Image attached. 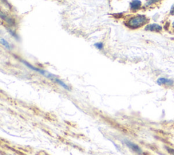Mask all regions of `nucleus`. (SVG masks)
<instances>
[{
    "mask_svg": "<svg viewBox=\"0 0 174 155\" xmlns=\"http://www.w3.org/2000/svg\"><path fill=\"white\" fill-rule=\"evenodd\" d=\"M95 46L97 49H99V50H101L103 48V44L102 42H97V43L95 44Z\"/></svg>",
    "mask_w": 174,
    "mask_h": 155,
    "instance_id": "obj_12",
    "label": "nucleus"
},
{
    "mask_svg": "<svg viewBox=\"0 0 174 155\" xmlns=\"http://www.w3.org/2000/svg\"><path fill=\"white\" fill-rule=\"evenodd\" d=\"M162 27L159 25L158 24H150L148 25L146 27L145 30L146 31H152V32H160L162 31Z\"/></svg>",
    "mask_w": 174,
    "mask_h": 155,
    "instance_id": "obj_4",
    "label": "nucleus"
},
{
    "mask_svg": "<svg viewBox=\"0 0 174 155\" xmlns=\"http://www.w3.org/2000/svg\"><path fill=\"white\" fill-rule=\"evenodd\" d=\"M148 22V19L145 15L138 14L131 17L127 21L126 25L132 29H137L141 27Z\"/></svg>",
    "mask_w": 174,
    "mask_h": 155,
    "instance_id": "obj_1",
    "label": "nucleus"
},
{
    "mask_svg": "<svg viewBox=\"0 0 174 155\" xmlns=\"http://www.w3.org/2000/svg\"><path fill=\"white\" fill-rule=\"evenodd\" d=\"M166 149L169 154L174 155V149L173 148H169V147H166Z\"/></svg>",
    "mask_w": 174,
    "mask_h": 155,
    "instance_id": "obj_13",
    "label": "nucleus"
},
{
    "mask_svg": "<svg viewBox=\"0 0 174 155\" xmlns=\"http://www.w3.org/2000/svg\"><path fill=\"white\" fill-rule=\"evenodd\" d=\"M0 42H1L2 46H4L6 48L8 49V50H10V49H11L10 45V44L8 43V41H6L5 39H4L3 37H1V39H0Z\"/></svg>",
    "mask_w": 174,
    "mask_h": 155,
    "instance_id": "obj_9",
    "label": "nucleus"
},
{
    "mask_svg": "<svg viewBox=\"0 0 174 155\" xmlns=\"http://www.w3.org/2000/svg\"><path fill=\"white\" fill-rule=\"evenodd\" d=\"M6 30H7V31H8V32L10 33V34L12 35V36L14 37V38H15L16 40H19V36H18V35L17 34V33L15 32V31H13L12 29L11 28H8V27H6Z\"/></svg>",
    "mask_w": 174,
    "mask_h": 155,
    "instance_id": "obj_10",
    "label": "nucleus"
},
{
    "mask_svg": "<svg viewBox=\"0 0 174 155\" xmlns=\"http://www.w3.org/2000/svg\"><path fill=\"white\" fill-rule=\"evenodd\" d=\"M170 14L172 15V16L174 15V4H173V5L172 6H171V8Z\"/></svg>",
    "mask_w": 174,
    "mask_h": 155,
    "instance_id": "obj_14",
    "label": "nucleus"
},
{
    "mask_svg": "<svg viewBox=\"0 0 174 155\" xmlns=\"http://www.w3.org/2000/svg\"><path fill=\"white\" fill-rule=\"evenodd\" d=\"M172 25V27L174 29V21L172 22V25Z\"/></svg>",
    "mask_w": 174,
    "mask_h": 155,
    "instance_id": "obj_15",
    "label": "nucleus"
},
{
    "mask_svg": "<svg viewBox=\"0 0 174 155\" xmlns=\"http://www.w3.org/2000/svg\"><path fill=\"white\" fill-rule=\"evenodd\" d=\"M21 61L25 65V66L28 67V68L32 69V70L35 71H37V72L40 73V74H42V76H45V77L48 78V79H50L51 80H52V81L55 82H56V80L58 79V78H56V76L55 75H54V74H51L48 72V71H46L45 70H43V69H39V68H37V67H35L34 66H33L32 65H31L30 63H29L28 62L25 61H23L22 60Z\"/></svg>",
    "mask_w": 174,
    "mask_h": 155,
    "instance_id": "obj_2",
    "label": "nucleus"
},
{
    "mask_svg": "<svg viewBox=\"0 0 174 155\" xmlns=\"http://www.w3.org/2000/svg\"><path fill=\"white\" fill-rule=\"evenodd\" d=\"M56 83H57L58 85H60L61 87H62L63 88L65 89V90H67V91H71V89H70V87L68 86V85H67L65 82H63L62 80L58 79V78L56 80Z\"/></svg>",
    "mask_w": 174,
    "mask_h": 155,
    "instance_id": "obj_8",
    "label": "nucleus"
},
{
    "mask_svg": "<svg viewBox=\"0 0 174 155\" xmlns=\"http://www.w3.org/2000/svg\"><path fill=\"white\" fill-rule=\"evenodd\" d=\"M160 0H148V1H146V3L145 4L146 6H152L154 4L158 3V2H159Z\"/></svg>",
    "mask_w": 174,
    "mask_h": 155,
    "instance_id": "obj_11",
    "label": "nucleus"
},
{
    "mask_svg": "<svg viewBox=\"0 0 174 155\" xmlns=\"http://www.w3.org/2000/svg\"><path fill=\"white\" fill-rule=\"evenodd\" d=\"M124 142L126 143V145L130 149H131L132 150H133V151L136 152V153L139 154H142V153H143V152H142L141 148H140L137 144L133 143L132 141L126 140H124Z\"/></svg>",
    "mask_w": 174,
    "mask_h": 155,
    "instance_id": "obj_3",
    "label": "nucleus"
},
{
    "mask_svg": "<svg viewBox=\"0 0 174 155\" xmlns=\"http://www.w3.org/2000/svg\"><path fill=\"white\" fill-rule=\"evenodd\" d=\"M142 1L139 0H133L130 3V8L133 11H136L141 8Z\"/></svg>",
    "mask_w": 174,
    "mask_h": 155,
    "instance_id": "obj_6",
    "label": "nucleus"
},
{
    "mask_svg": "<svg viewBox=\"0 0 174 155\" xmlns=\"http://www.w3.org/2000/svg\"><path fill=\"white\" fill-rule=\"evenodd\" d=\"M1 18L2 20L5 21V22H7L8 25H10V26H13L15 25L14 20L10 17H8L7 15L4 14L3 12H1Z\"/></svg>",
    "mask_w": 174,
    "mask_h": 155,
    "instance_id": "obj_7",
    "label": "nucleus"
},
{
    "mask_svg": "<svg viewBox=\"0 0 174 155\" xmlns=\"http://www.w3.org/2000/svg\"><path fill=\"white\" fill-rule=\"evenodd\" d=\"M157 84L159 85H167V86H172L173 84V81L171 79L165 78H159L157 80Z\"/></svg>",
    "mask_w": 174,
    "mask_h": 155,
    "instance_id": "obj_5",
    "label": "nucleus"
}]
</instances>
